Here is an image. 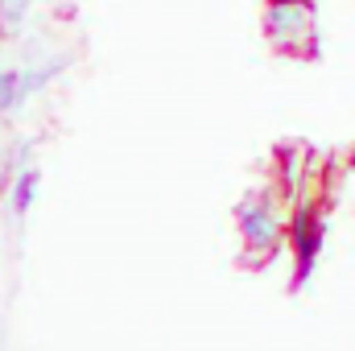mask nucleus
Instances as JSON below:
<instances>
[{
    "label": "nucleus",
    "instance_id": "39448f33",
    "mask_svg": "<svg viewBox=\"0 0 355 351\" xmlns=\"http://www.w3.org/2000/svg\"><path fill=\"white\" fill-rule=\"evenodd\" d=\"M25 99H29V91L21 79V67H0V116H12Z\"/></svg>",
    "mask_w": 355,
    "mask_h": 351
},
{
    "label": "nucleus",
    "instance_id": "7ed1b4c3",
    "mask_svg": "<svg viewBox=\"0 0 355 351\" xmlns=\"http://www.w3.org/2000/svg\"><path fill=\"white\" fill-rule=\"evenodd\" d=\"M327 244V219L314 198H297L289 211V248H293V285H306Z\"/></svg>",
    "mask_w": 355,
    "mask_h": 351
},
{
    "label": "nucleus",
    "instance_id": "0eeeda50",
    "mask_svg": "<svg viewBox=\"0 0 355 351\" xmlns=\"http://www.w3.org/2000/svg\"><path fill=\"white\" fill-rule=\"evenodd\" d=\"M62 67H67V58H54V62H29V67H21V79H25V91L29 95H37V91H46L58 75H62Z\"/></svg>",
    "mask_w": 355,
    "mask_h": 351
},
{
    "label": "nucleus",
    "instance_id": "9d476101",
    "mask_svg": "<svg viewBox=\"0 0 355 351\" xmlns=\"http://www.w3.org/2000/svg\"><path fill=\"white\" fill-rule=\"evenodd\" d=\"M8 178H12V166H8V153H4V149H0V186H4V182H8Z\"/></svg>",
    "mask_w": 355,
    "mask_h": 351
},
{
    "label": "nucleus",
    "instance_id": "f03ea898",
    "mask_svg": "<svg viewBox=\"0 0 355 351\" xmlns=\"http://www.w3.org/2000/svg\"><path fill=\"white\" fill-rule=\"evenodd\" d=\"M314 0H265V37L277 54L310 58L314 54Z\"/></svg>",
    "mask_w": 355,
    "mask_h": 351
},
{
    "label": "nucleus",
    "instance_id": "423d86ee",
    "mask_svg": "<svg viewBox=\"0 0 355 351\" xmlns=\"http://www.w3.org/2000/svg\"><path fill=\"white\" fill-rule=\"evenodd\" d=\"M277 166H281V190L293 198V194L302 190V170L310 166V153H302V149H281V153H277Z\"/></svg>",
    "mask_w": 355,
    "mask_h": 351
},
{
    "label": "nucleus",
    "instance_id": "6e6552de",
    "mask_svg": "<svg viewBox=\"0 0 355 351\" xmlns=\"http://www.w3.org/2000/svg\"><path fill=\"white\" fill-rule=\"evenodd\" d=\"M29 4L33 0H0V33H17L29 21Z\"/></svg>",
    "mask_w": 355,
    "mask_h": 351
},
{
    "label": "nucleus",
    "instance_id": "20e7f679",
    "mask_svg": "<svg viewBox=\"0 0 355 351\" xmlns=\"http://www.w3.org/2000/svg\"><path fill=\"white\" fill-rule=\"evenodd\" d=\"M37 190H42V170L37 166L12 170V178H8V215L25 219L33 211V203H37Z\"/></svg>",
    "mask_w": 355,
    "mask_h": 351
},
{
    "label": "nucleus",
    "instance_id": "f257e3e1",
    "mask_svg": "<svg viewBox=\"0 0 355 351\" xmlns=\"http://www.w3.org/2000/svg\"><path fill=\"white\" fill-rule=\"evenodd\" d=\"M236 228L244 240V261L265 264L277 257V248L289 240V215L277 203L272 190H252L236 203Z\"/></svg>",
    "mask_w": 355,
    "mask_h": 351
},
{
    "label": "nucleus",
    "instance_id": "1a4fd4ad",
    "mask_svg": "<svg viewBox=\"0 0 355 351\" xmlns=\"http://www.w3.org/2000/svg\"><path fill=\"white\" fill-rule=\"evenodd\" d=\"M29 157H33V141H21V145L8 153V166H12V170H21V166H29Z\"/></svg>",
    "mask_w": 355,
    "mask_h": 351
}]
</instances>
